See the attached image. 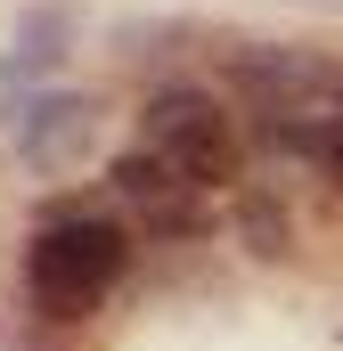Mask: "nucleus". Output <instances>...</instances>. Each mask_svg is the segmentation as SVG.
<instances>
[{
    "label": "nucleus",
    "mask_w": 343,
    "mask_h": 351,
    "mask_svg": "<svg viewBox=\"0 0 343 351\" xmlns=\"http://www.w3.org/2000/svg\"><path fill=\"white\" fill-rule=\"evenodd\" d=\"M139 139H147V147H156L188 188L237 180V131H229V114H221L204 90H164V98H147Z\"/></svg>",
    "instance_id": "obj_3"
},
{
    "label": "nucleus",
    "mask_w": 343,
    "mask_h": 351,
    "mask_svg": "<svg viewBox=\"0 0 343 351\" xmlns=\"http://www.w3.org/2000/svg\"><path fill=\"white\" fill-rule=\"evenodd\" d=\"M115 278H123V229H106V221H49L25 254V286L49 319L90 311Z\"/></svg>",
    "instance_id": "obj_1"
},
{
    "label": "nucleus",
    "mask_w": 343,
    "mask_h": 351,
    "mask_svg": "<svg viewBox=\"0 0 343 351\" xmlns=\"http://www.w3.org/2000/svg\"><path fill=\"white\" fill-rule=\"evenodd\" d=\"M229 82L254 98L261 123H343V74L319 49H237Z\"/></svg>",
    "instance_id": "obj_2"
},
{
    "label": "nucleus",
    "mask_w": 343,
    "mask_h": 351,
    "mask_svg": "<svg viewBox=\"0 0 343 351\" xmlns=\"http://www.w3.org/2000/svg\"><path fill=\"white\" fill-rule=\"evenodd\" d=\"M66 41H74V16H66V8H25L16 33H8V58H0V90L8 82L25 90V82H41V74H58Z\"/></svg>",
    "instance_id": "obj_5"
},
{
    "label": "nucleus",
    "mask_w": 343,
    "mask_h": 351,
    "mask_svg": "<svg viewBox=\"0 0 343 351\" xmlns=\"http://www.w3.org/2000/svg\"><path fill=\"white\" fill-rule=\"evenodd\" d=\"M246 237H254V254H278L286 245V213L270 196H246Z\"/></svg>",
    "instance_id": "obj_7"
},
{
    "label": "nucleus",
    "mask_w": 343,
    "mask_h": 351,
    "mask_svg": "<svg viewBox=\"0 0 343 351\" xmlns=\"http://www.w3.org/2000/svg\"><path fill=\"white\" fill-rule=\"evenodd\" d=\"M98 139V106L90 98H33L16 114V164L33 172H74Z\"/></svg>",
    "instance_id": "obj_4"
},
{
    "label": "nucleus",
    "mask_w": 343,
    "mask_h": 351,
    "mask_svg": "<svg viewBox=\"0 0 343 351\" xmlns=\"http://www.w3.org/2000/svg\"><path fill=\"white\" fill-rule=\"evenodd\" d=\"M115 188L147 213V221H164V229H188V180L172 172L156 147H139V156H123L115 164Z\"/></svg>",
    "instance_id": "obj_6"
}]
</instances>
